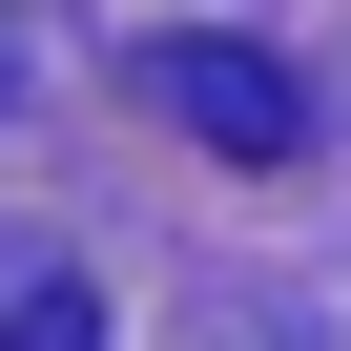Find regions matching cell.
Wrapping results in <instances>:
<instances>
[{
    "label": "cell",
    "instance_id": "obj_1",
    "mask_svg": "<svg viewBox=\"0 0 351 351\" xmlns=\"http://www.w3.org/2000/svg\"><path fill=\"white\" fill-rule=\"evenodd\" d=\"M145 104L186 124L207 165H289V124H310V104H289V62H248V42H165V62H145Z\"/></svg>",
    "mask_w": 351,
    "mask_h": 351
},
{
    "label": "cell",
    "instance_id": "obj_2",
    "mask_svg": "<svg viewBox=\"0 0 351 351\" xmlns=\"http://www.w3.org/2000/svg\"><path fill=\"white\" fill-rule=\"evenodd\" d=\"M0 351H104V289L42 269V248H0Z\"/></svg>",
    "mask_w": 351,
    "mask_h": 351
}]
</instances>
